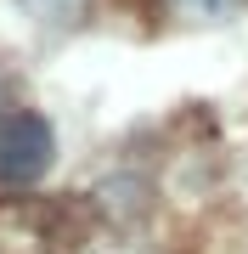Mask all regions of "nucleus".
Here are the masks:
<instances>
[{
  "instance_id": "nucleus-1",
  "label": "nucleus",
  "mask_w": 248,
  "mask_h": 254,
  "mask_svg": "<svg viewBox=\"0 0 248 254\" xmlns=\"http://www.w3.org/2000/svg\"><path fill=\"white\" fill-rule=\"evenodd\" d=\"M51 158H56V130L46 113L17 108L0 119V187H11V192L34 187L51 170Z\"/></svg>"
},
{
  "instance_id": "nucleus-2",
  "label": "nucleus",
  "mask_w": 248,
  "mask_h": 254,
  "mask_svg": "<svg viewBox=\"0 0 248 254\" xmlns=\"http://www.w3.org/2000/svg\"><path fill=\"white\" fill-rule=\"evenodd\" d=\"M175 23H226L243 11V0H158Z\"/></svg>"
},
{
  "instance_id": "nucleus-3",
  "label": "nucleus",
  "mask_w": 248,
  "mask_h": 254,
  "mask_svg": "<svg viewBox=\"0 0 248 254\" xmlns=\"http://www.w3.org/2000/svg\"><path fill=\"white\" fill-rule=\"evenodd\" d=\"M17 6L46 28H74V23L91 17V0H17Z\"/></svg>"
},
{
  "instance_id": "nucleus-4",
  "label": "nucleus",
  "mask_w": 248,
  "mask_h": 254,
  "mask_svg": "<svg viewBox=\"0 0 248 254\" xmlns=\"http://www.w3.org/2000/svg\"><path fill=\"white\" fill-rule=\"evenodd\" d=\"M0 108H6V79H0ZM0 119H6V113H0Z\"/></svg>"
}]
</instances>
